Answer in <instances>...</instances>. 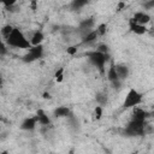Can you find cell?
<instances>
[{
  "label": "cell",
  "instance_id": "44dd1931",
  "mask_svg": "<svg viewBox=\"0 0 154 154\" xmlns=\"http://www.w3.org/2000/svg\"><path fill=\"white\" fill-rule=\"evenodd\" d=\"M106 29H107V25L105 24V23H102V24H100L95 30L97 31V34H99V36H103L105 34H106Z\"/></svg>",
  "mask_w": 154,
  "mask_h": 154
},
{
  "label": "cell",
  "instance_id": "5bb4252c",
  "mask_svg": "<svg viewBox=\"0 0 154 154\" xmlns=\"http://www.w3.org/2000/svg\"><path fill=\"white\" fill-rule=\"evenodd\" d=\"M43 38H45L43 32H42L41 30H36V31H34V32H32V35H31V37H30V40H29V42H30V45H31V46H38V45H41V43H42Z\"/></svg>",
  "mask_w": 154,
  "mask_h": 154
},
{
  "label": "cell",
  "instance_id": "d4e9b609",
  "mask_svg": "<svg viewBox=\"0 0 154 154\" xmlns=\"http://www.w3.org/2000/svg\"><path fill=\"white\" fill-rule=\"evenodd\" d=\"M76 52H77V48L76 47H69L67 48V53L69 54H75Z\"/></svg>",
  "mask_w": 154,
  "mask_h": 154
},
{
  "label": "cell",
  "instance_id": "2e32d148",
  "mask_svg": "<svg viewBox=\"0 0 154 154\" xmlns=\"http://www.w3.org/2000/svg\"><path fill=\"white\" fill-rule=\"evenodd\" d=\"M53 114H54L55 117H58V118H64V117L67 118V117L71 114V112H70L69 107H66V106H59V107H57V108L53 111Z\"/></svg>",
  "mask_w": 154,
  "mask_h": 154
},
{
  "label": "cell",
  "instance_id": "d6986e66",
  "mask_svg": "<svg viewBox=\"0 0 154 154\" xmlns=\"http://www.w3.org/2000/svg\"><path fill=\"white\" fill-rule=\"evenodd\" d=\"M13 28H14V26H12V25H10V24H6V25H4V26L1 28V36L5 38V41H6V38L10 36V34L12 32Z\"/></svg>",
  "mask_w": 154,
  "mask_h": 154
},
{
  "label": "cell",
  "instance_id": "e0dca14e",
  "mask_svg": "<svg viewBox=\"0 0 154 154\" xmlns=\"http://www.w3.org/2000/svg\"><path fill=\"white\" fill-rule=\"evenodd\" d=\"M95 100H96V102L99 103V106L102 107L103 105L107 103V101H108V95H107L106 91H99V93H96V95H95Z\"/></svg>",
  "mask_w": 154,
  "mask_h": 154
},
{
  "label": "cell",
  "instance_id": "cb8c5ba5",
  "mask_svg": "<svg viewBox=\"0 0 154 154\" xmlns=\"http://www.w3.org/2000/svg\"><path fill=\"white\" fill-rule=\"evenodd\" d=\"M94 114H95V118L96 119H100L101 116H102V107L101 106H96L95 107V111H94Z\"/></svg>",
  "mask_w": 154,
  "mask_h": 154
},
{
  "label": "cell",
  "instance_id": "7c38bea8",
  "mask_svg": "<svg viewBox=\"0 0 154 154\" xmlns=\"http://www.w3.org/2000/svg\"><path fill=\"white\" fill-rule=\"evenodd\" d=\"M149 113L140 107H134L132 114H131V119H136V120H147Z\"/></svg>",
  "mask_w": 154,
  "mask_h": 154
},
{
  "label": "cell",
  "instance_id": "7402d4cb",
  "mask_svg": "<svg viewBox=\"0 0 154 154\" xmlns=\"http://www.w3.org/2000/svg\"><path fill=\"white\" fill-rule=\"evenodd\" d=\"M7 54V47L5 45V42L0 38V57H4Z\"/></svg>",
  "mask_w": 154,
  "mask_h": 154
},
{
  "label": "cell",
  "instance_id": "30bf717a",
  "mask_svg": "<svg viewBox=\"0 0 154 154\" xmlns=\"http://www.w3.org/2000/svg\"><path fill=\"white\" fill-rule=\"evenodd\" d=\"M131 19L135 23L140 24V25H146L147 23L150 22V16L148 13H146V12H136Z\"/></svg>",
  "mask_w": 154,
  "mask_h": 154
},
{
  "label": "cell",
  "instance_id": "ffe728a7",
  "mask_svg": "<svg viewBox=\"0 0 154 154\" xmlns=\"http://www.w3.org/2000/svg\"><path fill=\"white\" fill-rule=\"evenodd\" d=\"M54 77H55V81L57 82H61L63 78H64V69L63 67L58 69L57 72H55V75H54Z\"/></svg>",
  "mask_w": 154,
  "mask_h": 154
},
{
  "label": "cell",
  "instance_id": "8fae6325",
  "mask_svg": "<svg viewBox=\"0 0 154 154\" xmlns=\"http://www.w3.org/2000/svg\"><path fill=\"white\" fill-rule=\"evenodd\" d=\"M97 37H99V34H97V31L94 29V30H91L90 32H88L87 35H84L83 37H82V45H93V43H95L96 42V40H97Z\"/></svg>",
  "mask_w": 154,
  "mask_h": 154
},
{
  "label": "cell",
  "instance_id": "7a4b0ae2",
  "mask_svg": "<svg viewBox=\"0 0 154 154\" xmlns=\"http://www.w3.org/2000/svg\"><path fill=\"white\" fill-rule=\"evenodd\" d=\"M6 43L11 47H16V48H23V49H29L31 47L29 40L25 37V35L22 32L20 29L18 28H13L12 32L10 34V36L6 38Z\"/></svg>",
  "mask_w": 154,
  "mask_h": 154
},
{
  "label": "cell",
  "instance_id": "ac0fdd59",
  "mask_svg": "<svg viewBox=\"0 0 154 154\" xmlns=\"http://www.w3.org/2000/svg\"><path fill=\"white\" fill-rule=\"evenodd\" d=\"M87 4H88L87 0H73L71 2V8L73 11H77V10H81L83 6H85Z\"/></svg>",
  "mask_w": 154,
  "mask_h": 154
},
{
  "label": "cell",
  "instance_id": "277c9868",
  "mask_svg": "<svg viewBox=\"0 0 154 154\" xmlns=\"http://www.w3.org/2000/svg\"><path fill=\"white\" fill-rule=\"evenodd\" d=\"M142 99H143V95L137 91L136 89L131 88L126 96H125V100L123 102V108H131V107H137L141 102H142Z\"/></svg>",
  "mask_w": 154,
  "mask_h": 154
},
{
  "label": "cell",
  "instance_id": "f546056e",
  "mask_svg": "<svg viewBox=\"0 0 154 154\" xmlns=\"http://www.w3.org/2000/svg\"><path fill=\"white\" fill-rule=\"evenodd\" d=\"M70 154H73V150H71V152H70Z\"/></svg>",
  "mask_w": 154,
  "mask_h": 154
},
{
  "label": "cell",
  "instance_id": "3957f363",
  "mask_svg": "<svg viewBox=\"0 0 154 154\" xmlns=\"http://www.w3.org/2000/svg\"><path fill=\"white\" fill-rule=\"evenodd\" d=\"M85 55H87V58L89 59V61L100 71V73H105V65H106V63L109 60V53H107V54H105V53H101V52H99V51H96V49H94V51H89V52H87L85 53Z\"/></svg>",
  "mask_w": 154,
  "mask_h": 154
},
{
  "label": "cell",
  "instance_id": "f1b7e54d",
  "mask_svg": "<svg viewBox=\"0 0 154 154\" xmlns=\"http://www.w3.org/2000/svg\"><path fill=\"white\" fill-rule=\"evenodd\" d=\"M0 154H10V153H8V152H7V150H4V152H1V153H0Z\"/></svg>",
  "mask_w": 154,
  "mask_h": 154
},
{
  "label": "cell",
  "instance_id": "8992f818",
  "mask_svg": "<svg viewBox=\"0 0 154 154\" xmlns=\"http://www.w3.org/2000/svg\"><path fill=\"white\" fill-rule=\"evenodd\" d=\"M114 61L111 60V65H109V69H108V72H107V78L109 81V83L112 84V87L114 89H119L122 87V81L118 78L117 76V72H116V69H114Z\"/></svg>",
  "mask_w": 154,
  "mask_h": 154
},
{
  "label": "cell",
  "instance_id": "5b68a950",
  "mask_svg": "<svg viewBox=\"0 0 154 154\" xmlns=\"http://www.w3.org/2000/svg\"><path fill=\"white\" fill-rule=\"evenodd\" d=\"M43 55V46L38 45V46H31L28 49V53L25 55H23V61L24 63H32L35 60L41 59Z\"/></svg>",
  "mask_w": 154,
  "mask_h": 154
},
{
  "label": "cell",
  "instance_id": "52a82bcc",
  "mask_svg": "<svg viewBox=\"0 0 154 154\" xmlns=\"http://www.w3.org/2000/svg\"><path fill=\"white\" fill-rule=\"evenodd\" d=\"M94 24H95V20H94V18L93 17H90V18H87V19H83L81 23H79V25H78V32L81 34V37H83L84 35H87L88 32H90L91 30H94L93 28H94Z\"/></svg>",
  "mask_w": 154,
  "mask_h": 154
},
{
  "label": "cell",
  "instance_id": "4fadbf2b",
  "mask_svg": "<svg viewBox=\"0 0 154 154\" xmlns=\"http://www.w3.org/2000/svg\"><path fill=\"white\" fill-rule=\"evenodd\" d=\"M129 28H130V31L135 32L136 35H143L147 32V28L146 25H140L137 23H135L132 19L129 20Z\"/></svg>",
  "mask_w": 154,
  "mask_h": 154
},
{
  "label": "cell",
  "instance_id": "9a60e30c",
  "mask_svg": "<svg viewBox=\"0 0 154 154\" xmlns=\"http://www.w3.org/2000/svg\"><path fill=\"white\" fill-rule=\"evenodd\" d=\"M36 118H37V123L41 124V125H43V126H48L49 123H51V120H49L47 113H46L43 109H38V111H37Z\"/></svg>",
  "mask_w": 154,
  "mask_h": 154
},
{
  "label": "cell",
  "instance_id": "484cf974",
  "mask_svg": "<svg viewBox=\"0 0 154 154\" xmlns=\"http://www.w3.org/2000/svg\"><path fill=\"white\" fill-rule=\"evenodd\" d=\"M154 6V1H149V2H146L144 4V7L146 8H152Z\"/></svg>",
  "mask_w": 154,
  "mask_h": 154
},
{
  "label": "cell",
  "instance_id": "4dcf8cb0",
  "mask_svg": "<svg viewBox=\"0 0 154 154\" xmlns=\"http://www.w3.org/2000/svg\"><path fill=\"white\" fill-rule=\"evenodd\" d=\"M131 154H137V153H136V152H134V153H131Z\"/></svg>",
  "mask_w": 154,
  "mask_h": 154
},
{
  "label": "cell",
  "instance_id": "83f0119b",
  "mask_svg": "<svg viewBox=\"0 0 154 154\" xmlns=\"http://www.w3.org/2000/svg\"><path fill=\"white\" fill-rule=\"evenodd\" d=\"M2 84H4V79H2V77L0 76V88L2 87Z\"/></svg>",
  "mask_w": 154,
  "mask_h": 154
},
{
  "label": "cell",
  "instance_id": "6da1fadb",
  "mask_svg": "<svg viewBox=\"0 0 154 154\" xmlns=\"http://www.w3.org/2000/svg\"><path fill=\"white\" fill-rule=\"evenodd\" d=\"M148 124L147 120H136L131 119L128 125L122 130V135L126 137H137V136H143L148 131Z\"/></svg>",
  "mask_w": 154,
  "mask_h": 154
},
{
  "label": "cell",
  "instance_id": "9c48e42d",
  "mask_svg": "<svg viewBox=\"0 0 154 154\" xmlns=\"http://www.w3.org/2000/svg\"><path fill=\"white\" fill-rule=\"evenodd\" d=\"M36 125H37V118H36V116L28 117V118H25L22 122L20 129L22 130H25V131H31V130H34L36 128Z\"/></svg>",
  "mask_w": 154,
  "mask_h": 154
},
{
  "label": "cell",
  "instance_id": "603a6c76",
  "mask_svg": "<svg viewBox=\"0 0 154 154\" xmlns=\"http://www.w3.org/2000/svg\"><path fill=\"white\" fill-rule=\"evenodd\" d=\"M96 51H99V52H101V53H105V54H107V53H109V49H108V46L107 45H99L97 46V48H96Z\"/></svg>",
  "mask_w": 154,
  "mask_h": 154
},
{
  "label": "cell",
  "instance_id": "ba28073f",
  "mask_svg": "<svg viewBox=\"0 0 154 154\" xmlns=\"http://www.w3.org/2000/svg\"><path fill=\"white\" fill-rule=\"evenodd\" d=\"M114 69H116V72H117L118 78H119L122 82L125 81V79L129 77L130 70H129V67H128L125 64H116V65H114Z\"/></svg>",
  "mask_w": 154,
  "mask_h": 154
},
{
  "label": "cell",
  "instance_id": "4316f807",
  "mask_svg": "<svg viewBox=\"0 0 154 154\" xmlns=\"http://www.w3.org/2000/svg\"><path fill=\"white\" fill-rule=\"evenodd\" d=\"M43 97H45V99H49L51 96H49V94H47V93H45V94H43Z\"/></svg>",
  "mask_w": 154,
  "mask_h": 154
}]
</instances>
